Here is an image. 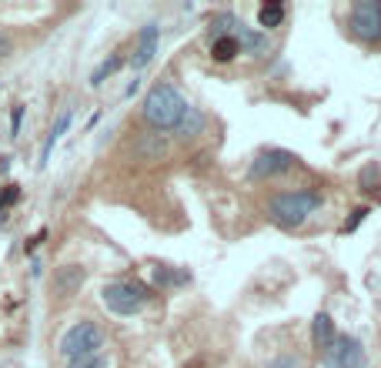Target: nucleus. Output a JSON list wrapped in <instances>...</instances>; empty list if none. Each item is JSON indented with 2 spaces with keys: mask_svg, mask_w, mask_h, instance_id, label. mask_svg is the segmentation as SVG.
Instances as JSON below:
<instances>
[{
  "mask_svg": "<svg viewBox=\"0 0 381 368\" xmlns=\"http://www.w3.org/2000/svg\"><path fill=\"white\" fill-rule=\"evenodd\" d=\"M187 101L181 97V91L174 84H157L148 91V101H144V117H148V124L154 128H161V131H174L184 124V117H187Z\"/></svg>",
  "mask_w": 381,
  "mask_h": 368,
  "instance_id": "1",
  "label": "nucleus"
},
{
  "mask_svg": "<svg viewBox=\"0 0 381 368\" xmlns=\"http://www.w3.org/2000/svg\"><path fill=\"white\" fill-rule=\"evenodd\" d=\"M321 201H325L321 191H284V194H275L268 201V214L281 228H298L308 214L321 208Z\"/></svg>",
  "mask_w": 381,
  "mask_h": 368,
  "instance_id": "2",
  "label": "nucleus"
},
{
  "mask_svg": "<svg viewBox=\"0 0 381 368\" xmlns=\"http://www.w3.org/2000/svg\"><path fill=\"white\" fill-rule=\"evenodd\" d=\"M104 348V332L94 321H77L74 328L64 332L60 338V355L67 362H87Z\"/></svg>",
  "mask_w": 381,
  "mask_h": 368,
  "instance_id": "3",
  "label": "nucleus"
},
{
  "mask_svg": "<svg viewBox=\"0 0 381 368\" xmlns=\"http://www.w3.org/2000/svg\"><path fill=\"white\" fill-rule=\"evenodd\" d=\"M144 301H148V295L141 285H134V281H111L107 288H104V305L114 312V315H137L141 308H144Z\"/></svg>",
  "mask_w": 381,
  "mask_h": 368,
  "instance_id": "4",
  "label": "nucleus"
},
{
  "mask_svg": "<svg viewBox=\"0 0 381 368\" xmlns=\"http://www.w3.org/2000/svg\"><path fill=\"white\" fill-rule=\"evenodd\" d=\"M351 30H355V37L368 41V44L381 41V17L375 0H361L351 7Z\"/></svg>",
  "mask_w": 381,
  "mask_h": 368,
  "instance_id": "5",
  "label": "nucleus"
},
{
  "mask_svg": "<svg viewBox=\"0 0 381 368\" xmlns=\"http://www.w3.org/2000/svg\"><path fill=\"white\" fill-rule=\"evenodd\" d=\"M328 365L331 368H365V348L351 335H334L328 345Z\"/></svg>",
  "mask_w": 381,
  "mask_h": 368,
  "instance_id": "6",
  "label": "nucleus"
},
{
  "mask_svg": "<svg viewBox=\"0 0 381 368\" xmlns=\"http://www.w3.org/2000/svg\"><path fill=\"white\" fill-rule=\"evenodd\" d=\"M291 154H284V151H261L251 164V178H271V174H281V171H288L291 168Z\"/></svg>",
  "mask_w": 381,
  "mask_h": 368,
  "instance_id": "7",
  "label": "nucleus"
},
{
  "mask_svg": "<svg viewBox=\"0 0 381 368\" xmlns=\"http://www.w3.org/2000/svg\"><path fill=\"white\" fill-rule=\"evenodd\" d=\"M157 41H161V27H157V24H148L144 30H141L137 51H134V57H130L134 71H144V67L154 60V54H157Z\"/></svg>",
  "mask_w": 381,
  "mask_h": 368,
  "instance_id": "8",
  "label": "nucleus"
},
{
  "mask_svg": "<svg viewBox=\"0 0 381 368\" xmlns=\"http://www.w3.org/2000/svg\"><path fill=\"white\" fill-rule=\"evenodd\" d=\"M71 117H74V111L67 107V111H60L57 114V121H54V128H51V134H47V141H44V148H41V168L51 161V154H54V148H57V141L64 137V131L71 128Z\"/></svg>",
  "mask_w": 381,
  "mask_h": 368,
  "instance_id": "9",
  "label": "nucleus"
},
{
  "mask_svg": "<svg viewBox=\"0 0 381 368\" xmlns=\"http://www.w3.org/2000/svg\"><path fill=\"white\" fill-rule=\"evenodd\" d=\"M241 54V41L234 37V34H221V37H214V44H211V57L218 60V64H228Z\"/></svg>",
  "mask_w": 381,
  "mask_h": 368,
  "instance_id": "10",
  "label": "nucleus"
},
{
  "mask_svg": "<svg viewBox=\"0 0 381 368\" xmlns=\"http://www.w3.org/2000/svg\"><path fill=\"white\" fill-rule=\"evenodd\" d=\"M331 342H334V321H331L328 312H318L314 315V345L328 352Z\"/></svg>",
  "mask_w": 381,
  "mask_h": 368,
  "instance_id": "11",
  "label": "nucleus"
},
{
  "mask_svg": "<svg viewBox=\"0 0 381 368\" xmlns=\"http://www.w3.org/2000/svg\"><path fill=\"white\" fill-rule=\"evenodd\" d=\"M281 21H284V3H264V7L257 10V24L264 27V30L281 27Z\"/></svg>",
  "mask_w": 381,
  "mask_h": 368,
  "instance_id": "12",
  "label": "nucleus"
},
{
  "mask_svg": "<svg viewBox=\"0 0 381 368\" xmlns=\"http://www.w3.org/2000/svg\"><path fill=\"white\" fill-rule=\"evenodd\" d=\"M121 60H124L121 54H111V57L104 60L101 67H97V71L91 74V84H94V87H97V84H104V80H107L111 74H114V71H117V67H121Z\"/></svg>",
  "mask_w": 381,
  "mask_h": 368,
  "instance_id": "13",
  "label": "nucleus"
},
{
  "mask_svg": "<svg viewBox=\"0 0 381 368\" xmlns=\"http://www.w3.org/2000/svg\"><path fill=\"white\" fill-rule=\"evenodd\" d=\"M80 281H84V275H80L77 268H64V271L57 275V291H60V295H64V291L71 295V291H74Z\"/></svg>",
  "mask_w": 381,
  "mask_h": 368,
  "instance_id": "14",
  "label": "nucleus"
},
{
  "mask_svg": "<svg viewBox=\"0 0 381 368\" xmlns=\"http://www.w3.org/2000/svg\"><path fill=\"white\" fill-rule=\"evenodd\" d=\"M17 198H21V191H17V184H10V187L3 191V201H0V225L7 221V208H10Z\"/></svg>",
  "mask_w": 381,
  "mask_h": 368,
  "instance_id": "15",
  "label": "nucleus"
},
{
  "mask_svg": "<svg viewBox=\"0 0 381 368\" xmlns=\"http://www.w3.org/2000/svg\"><path fill=\"white\" fill-rule=\"evenodd\" d=\"M365 218H368V208H355V211H351V218L345 221V231L351 235V231H355V228L361 225V221H365Z\"/></svg>",
  "mask_w": 381,
  "mask_h": 368,
  "instance_id": "16",
  "label": "nucleus"
},
{
  "mask_svg": "<svg viewBox=\"0 0 381 368\" xmlns=\"http://www.w3.org/2000/svg\"><path fill=\"white\" fill-rule=\"evenodd\" d=\"M21 121H24V104H17L14 114H10V134H14V137L21 134Z\"/></svg>",
  "mask_w": 381,
  "mask_h": 368,
  "instance_id": "17",
  "label": "nucleus"
},
{
  "mask_svg": "<svg viewBox=\"0 0 381 368\" xmlns=\"http://www.w3.org/2000/svg\"><path fill=\"white\" fill-rule=\"evenodd\" d=\"M67 368H107V358L94 355V358H87V362H71Z\"/></svg>",
  "mask_w": 381,
  "mask_h": 368,
  "instance_id": "18",
  "label": "nucleus"
},
{
  "mask_svg": "<svg viewBox=\"0 0 381 368\" xmlns=\"http://www.w3.org/2000/svg\"><path fill=\"white\" fill-rule=\"evenodd\" d=\"M10 51H14V44H10V37L0 30V60H3V57H10Z\"/></svg>",
  "mask_w": 381,
  "mask_h": 368,
  "instance_id": "19",
  "label": "nucleus"
},
{
  "mask_svg": "<svg viewBox=\"0 0 381 368\" xmlns=\"http://www.w3.org/2000/svg\"><path fill=\"white\" fill-rule=\"evenodd\" d=\"M271 368H298V362H295L291 355H284V358H278V362H271Z\"/></svg>",
  "mask_w": 381,
  "mask_h": 368,
  "instance_id": "20",
  "label": "nucleus"
},
{
  "mask_svg": "<svg viewBox=\"0 0 381 368\" xmlns=\"http://www.w3.org/2000/svg\"><path fill=\"white\" fill-rule=\"evenodd\" d=\"M378 17H381V3H378Z\"/></svg>",
  "mask_w": 381,
  "mask_h": 368,
  "instance_id": "21",
  "label": "nucleus"
}]
</instances>
